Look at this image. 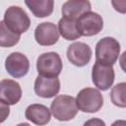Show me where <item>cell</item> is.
I'll return each mask as SVG.
<instances>
[{
    "mask_svg": "<svg viewBox=\"0 0 126 126\" xmlns=\"http://www.w3.org/2000/svg\"><path fill=\"white\" fill-rule=\"evenodd\" d=\"M120 53V44L114 38L105 36L98 40L95 45V62L112 66L118 59Z\"/></svg>",
    "mask_w": 126,
    "mask_h": 126,
    "instance_id": "obj_1",
    "label": "cell"
},
{
    "mask_svg": "<svg viewBox=\"0 0 126 126\" xmlns=\"http://www.w3.org/2000/svg\"><path fill=\"white\" fill-rule=\"evenodd\" d=\"M75 99L78 109L83 112H97L103 105L102 94L94 88H85L81 90Z\"/></svg>",
    "mask_w": 126,
    "mask_h": 126,
    "instance_id": "obj_4",
    "label": "cell"
},
{
    "mask_svg": "<svg viewBox=\"0 0 126 126\" xmlns=\"http://www.w3.org/2000/svg\"><path fill=\"white\" fill-rule=\"evenodd\" d=\"M10 114V107L8 104L0 100V123L4 122Z\"/></svg>",
    "mask_w": 126,
    "mask_h": 126,
    "instance_id": "obj_19",
    "label": "cell"
},
{
    "mask_svg": "<svg viewBox=\"0 0 126 126\" xmlns=\"http://www.w3.org/2000/svg\"><path fill=\"white\" fill-rule=\"evenodd\" d=\"M6 71L14 78L26 76L30 70V61L21 52H12L5 60Z\"/></svg>",
    "mask_w": 126,
    "mask_h": 126,
    "instance_id": "obj_8",
    "label": "cell"
},
{
    "mask_svg": "<svg viewBox=\"0 0 126 126\" xmlns=\"http://www.w3.org/2000/svg\"><path fill=\"white\" fill-rule=\"evenodd\" d=\"M62 60L56 52H45L40 54L36 60V70L38 76L55 78L62 71Z\"/></svg>",
    "mask_w": 126,
    "mask_h": 126,
    "instance_id": "obj_5",
    "label": "cell"
},
{
    "mask_svg": "<svg viewBox=\"0 0 126 126\" xmlns=\"http://www.w3.org/2000/svg\"><path fill=\"white\" fill-rule=\"evenodd\" d=\"M17 126H31L29 123H20V124H18Z\"/></svg>",
    "mask_w": 126,
    "mask_h": 126,
    "instance_id": "obj_22",
    "label": "cell"
},
{
    "mask_svg": "<svg viewBox=\"0 0 126 126\" xmlns=\"http://www.w3.org/2000/svg\"><path fill=\"white\" fill-rule=\"evenodd\" d=\"M125 89H126L125 83H119L112 88L110 92V99L114 105L122 108L126 106Z\"/></svg>",
    "mask_w": 126,
    "mask_h": 126,
    "instance_id": "obj_18",
    "label": "cell"
},
{
    "mask_svg": "<svg viewBox=\"0 0 126 126\" xmlns=\"http://www.w3.org/2000/svg\"><path fill=\"white\" fill-rule=\"evenodd\" d=\"M3 22L10 31L20 35L26 32L31 26V20L28 14L19 6L9 7L5 11Z\"/></svg>",
    "mask_w": 126,
    "mask_h": 126,
    "instance_id": "obj_3",
    "label": "cell"
},
{
    "mask_svg": "<svg viewBox=\"0 0 126 126\" xmlns=\"http://www.w3.org/2000/svg\"><path fill=\"white\" fill-rule=\"evenodd\" d=\"M22 97V89L18 82L4 79L0 81V100L8 105H14Z\"/></svg>",
    "mask_w": 126,
    "mask_h": 126,
    "instance_id": "obj_11",
    "label": "cell"
},
{
    "mask_svg": "<svg viewBox=\"0 0 126 126\" xmlns=\"http://www.w3.org/2000/svg\"><path fill=\"white\" fill-rule=\"evenodd\" d=\"M91 47L84 42H74L67 48V58L68 60L77 67L86 66L92 58Z\"/></svg>",
    "mask_w": 126,
    "mask_h": 126,
    "instance_id": "obj_9",
    "label": "cell"
},
{
    "mask_svg": "<svg viewBox=\"0 0 126 126\" xmlns=\"http://www.w3.org/2000/svg\"><path fill=\"white\" fill-rule=\"evenodd\" d=\"M25 3L36 18L48 17L53 12L54 2L52 0H26Z\"/></svg>",
    "mask_w": 126,
    "mask_h": 126,
    "instance_id": "obj_15",
    "label": "cell"
},
{
    "mask_svg": "<svg viewBox=\"0 0 126 126\" xmlns=\"http://www.w3.org/2000/svg\"><path fill=\"white\" fill-rule=\"evenodd\" d=\"M26 118L35 125L43 126L50 121L51 113L47 106L39 103H33L27 107Z\"/></svg>",
    "mask_w": 126,
    "mask_h": 126,
    "instance_id": "obj_13",
    "label": "cell"
},
{
    "mask_svg": "<svg viewBox=\"0 0 126 126\" xmlns=\"http://www.w3.org/2000/svg\"><path fill=\"white\" fill-rule=\"evenodd\" d=\"M91 9V3L87 0H69L62 5L61 12L63 17L77 20L83 14L90 12Z\"/></svg>",
    "mask_w": 126,
    "mask_h": 126,
    "instance_id": "obj_14",
    "label": "cell"
},
{
    "mask_svg": "<svg viewBox=\"0 0 126 126\" xmlns=\"http://www.w3.org/2000/svg\"><path fill=\"white\" fill-rule=\"evenodd\" d=\"M114 69L112 66L102 65L95 62L92 69V79L94 85L100 91H107L114 82Z\"/></svg>",
    "mask_w": 126,
    "mask_h": 126,
    "instance_id": "obj_7",
    "label": "cell"
},
{
    "mask_svg": "<svg viewBox=\"0 0 126 126\" xmlns=\"http://www.w3.org/2000/svg\"><path fill=\"white\" fill-rule=\"evenodd\" d=\"M21 35L10 31L3 21H0V46L12 47L20 41Z\"/></svg>",
    "mask_w": 126,
    "mask_h": 126,
    "instance_id": "obj_17",
    "label": "cell"
},
{
    "mask_svg": "<svg viewBox=\"0 0 126 126\" xmlns=\"http://www.w3.org/2000/svg\"><path fill=\"white\" fill-rule=\"evenodd\" d=\"M84 126H105V122L100 118H91L85 122Z\"/></svg>",
    "mask_w": 126,
    "mask_h": 126,
    "instance_id": "obj_20",
    "label": "cell"
},
{
    "mask_svg": "<svg viewBox=\"0 0 126 126\" xmlns=\"http://www.w3.org/2000/svg\"><path fill=\"white\" fill-rule=\"evenodd\" d=\"M60 91V81L57 77L47 78L37 76L34 81L35 94L43 98H50L56 95Z\"/></svg>",
    "mask_w": 126,
    "mask_h": 126,
    "instance_id": "obj_12",
    "label": "cell"
},
{
    "mask_svg": "<svg viewBox=\"0 0 126 126\" xmlns=\"http://www.w3.org/2000/svg\"><path fill=\"white\" fill-rule=\"evenodd\" d=\"M76 21L77 20L67 17H63L62 19H60L58 23V32L59 34H61L66 40H75L81 36L77 29Z\"/></svg>",
    "mask_w": 126,
    "mask_h": 126,
    "instance_id": "obj_16",
    "label": "cell"
},
{
    "mask_svg": "<svg viewBox=\"0 0 126 126\" xmlns=\"http://www.w3.org/2000/svg\"><path fill=\"white\" fill-rule=\"evenodd\" d=\"M76 25L81 36H93L101 32L103 20L99 14L90 11L79 17L76 21Z\"/></svg>",
    "mask_w": 126,
    "mask_h": 126,
    "instance_id": "obj_6",
    "label": "cell"
},
{
    "mask_svg": "<svg viewBox=\"0 0 126 126\" xmlns=\"http://www.w3.org/2000/svg\"><path fill=\"white\" fill-rule=\"evenodd\" d=\"M35 41L42 46H50L55 44L59 39L58 28L55 24L44 22L39 24L34 30Z\"/></svg>",
    "mask_w": 126,
    "mask_h": 126,
    "instance_id": "obj_10",
    "label": "cell"
},
{
    "mask_svg": "<svg viewBox=\"0 0 126 126\" xmlns=\"http://www.w3.org/2000/svg\"><path fill=\"white\" fill-rule=\"evenodd\" d=\"M50 111L57 120L69 121L78 113L76 99L71 95L60 94L51 102Z\"/></svg>",
    "mask_w": 126,
    "mask_h": 126,
    "instance_id": "obj_2",
    "label": "cell"
},
{
    "mask_svg": "<svg viewBox=\"0 0 126 126\" xmlns=\"http://www.w3.org/2000/svg\"><path fill=\"white\" fill-rule=\"evenodd\" d=\"M111 126H126V122L125 120H116L111 124Z\"/></svg>",
    "mask_w": 126,
    "mask_h": 126,
    "instance_id": "obj_21",
    "label": "cell"
}]
</instances>
